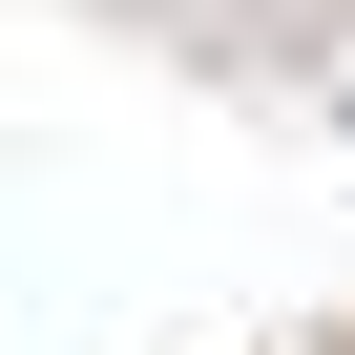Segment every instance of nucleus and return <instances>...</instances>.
Masks as SVG:
<instances>
[{"instance_id":"nucleus-1","label":"nucleus","mask_w":355,"mask_h":355,"mask_svg":"<svg viewBox=\"0 0 355 355\" xmlns=\"http://www.w3.org/2000/svg\"><path fill=\"white\" fill-rule=\"evenodd\" d=\"M334 355H355V334H334Z\"/></svg>"}]
</instances>
